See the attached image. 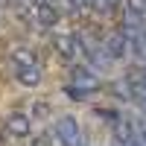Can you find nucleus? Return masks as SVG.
Masks as SVG:
<instances>
[{
  "mask_svg": "<svg viewBox=\"0 0 146 146\" xmlns=\"http://www.w3.org/2000/svg\"><path fill=\"white\" fill-rule=\"evenodd\" d=\"M56 47H58L64 56H82V50H85L76 35H58V38H56Z\"/></svg>",
  "mask_w": 146,
  "mask_h": 146,
  "instance_id": "20e7f679",
  "label": "nucleus"
},
{
  "mask_svg": "<svg viewBox=\"0 0 146 146\" xmlns=\"http://www.w3.org/2000/svg\"><path fill=\"white\" fill-rule=\"evenodd\" d=\"M12 62H15V73H18V82H21V85L35 88V85L41 82V70H38L35 58H32L27 50H18L15 56H12Z\"/></svg>",
  "mask_w": 146,
  "mask_h": 146,
  "instance_id": "f03ea898",
  "label": "nucleus"
},
{
  "mask_svg": "<svg viewBox=\"0 0 146 146\" xmlns=\"http://www.w3.org/2000/svg\"><path fill=\"white\" fill-rule=\"evenodd\" d=\"M35 15H38V21L44 23V27H53V23L58 21V9L53 3H44V0H41V3L35 6Z\"/></svg>",
  "mask_w": 146,
  "mask_h": 146,
  "instance_id": "39448f33",
  "label": "nucleus"
},
{
  "mask_svg": "<svg viewBox=\"0 0 146 146\" xmlns=\"http://www.w3.org/2000/svg\"><path fill=\"white\" fill-rule=\"evenodd\" d=\"M3 129L9 131L12 137H29V131H32V117H29V114H21V111H12V114H6V120H3Z\"/></svg>",
  "mask_w": 146,
  "mask_h": 146,
  "instance_id": "7ed1b4c3",
  "label": "nucleus"
},
{
  "mask_svg": "<svg viewBox=\"0 0 146 146\" xmlns=\"http://www.w3.org/2000/svg\"><path fill=\"white\" fill-rule=\"evenodd\" d=\"M56 140L62 143V146H88V140H85V131L79 126V120L76 117H58L56 120Z\"/></svg>",
  "mask_w": 146,
  "mask_h": 146,
  "instance_id": "f257e3e1",
  "label": "nucleus"
},
{
  "mask_svg": "<svg viewBox=\"0 0 146 146\" xmlns=\"http://www.w3.org/2000/svg\"><path fill=\"white\" fill-rule=\"evenodd\" d=\"M47 111H50V108H47V105H44V102H38V105H35V117H44V114H47Z\"/></svg>",
  "mask_w": 146,
  "mask_h": 146,
  "instance_id": "0eeeda50",
  "label": "nucleus"
},
{
  "mask_svg": "<svg viewBox=\"0 0 146 146\" xmlns=\"http://www.w3.org/2000/svg\"><path fill=\"white\" fill-rule=\"evenodd\" d=\"M32 143H35V146H50V137H47V135H38Z\"/></svg>",
  "mask_w": 146,
  "mask_h": 146,
  "instance_id": "423d86ee",
  "label": "nucleus"
}]
</instances>
